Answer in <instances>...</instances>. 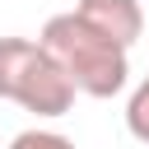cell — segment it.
<instances>
[{"mask_svg":"<svg viewBox=\"0 0 149 149\" xmlns=\"http://www.w3.org/2000/svg\"><path fill=\"white\" fill-rule=\"evenodd\" d=\"M56 65L70 74L74 93H88V98H116L130 79V56L121 42L102 37L98 28H88L74 9L70 14H51L42 23V37H37Z\"/></svg>","mask_w":149,"mask_h":149,"instance_id":"6da1fadb","label":"cell"},{"mask_svg":"<svg viewBox=\"0 0 149 149\" xmlns=\"http://www.w3.org/2000/svg\"><path fill=\"white\" fill-rule=\"evenodd\" d=\"M0 98L33 116H65L74 107V84L56 56L33 37H0Z\"/></svg>","mask_w":149,"mask_h":149,"instance_id":"7a4b0ae2","label":"cell"},{"mask_svg":"<svg viewBox=\"0 0 149 149\" xmlns=\"http://www.w3.org/2000/svg\"><path fill=\"white\" fill-rule=\"evenodd\" d=\"M74 14H79L88 28H98L102 37L121 42L126 51H130V47L140 42V33H144V9H140V0H79Z\"/></svg>","mask_w":149,"mask_h":149,"instance_id":"3957f363","label":"cell"},{"mask_svg":"<svg viewBox=\"0 0 149 149\" xmlns=\"http://www.w3.org/2000/svg\"><path fill=\"white\" fill-rule=\"evenodd\" d=\"M126 130L140 144H149V79H140L135 93H130V102H126Z\"/></svg>","mask_w":149,"mask_h":149,"instance_id":"277c9868","label":"cell"},{"mask_svg":"<svg viewBox=\"0 0 149 149\" xmlns=\"http://www.w3.org/2000/svg\"><path fill=\"white\" fill-rule=\"evenodd\" d=\"M9 149H74V140H65L61 130H19L14 140H9Z\"/></svg>","mask_w":149,"mask_h":149,"instance_id":"5b68a950","label":"cell"}]
</instances>
